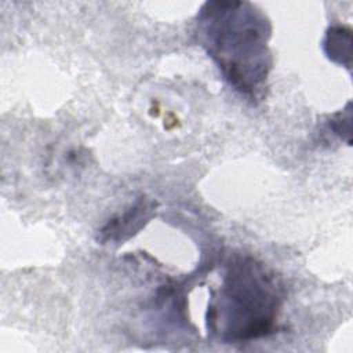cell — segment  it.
Here are the masks:
<instances>
[{
    "instance_id": "1",
    "label": "cell",
    "mask_w": 353,
    "mask_h": 353,
    "mask_svg": "<svg viewBox=\"0 0 353 353\" xmlns=\"http://www.w3.org/2000/svg\"><path fill=\"white\" fill-rule=\"evenodd\" d=\"M196 36L239 92L256 98L272 69L270 23L245 1H208L197 14Z\"/></svg>"
},
{
    "instance_id": "2",
    "label": "cell",
    "mask_w": 353,
    "mask_h": 353,
    "mask_svg": "<svg viewBox=\"0 0 353 353\" xmlns=\"http://www.w3.org/2000/svg\"><path fill=\"white\" fill-rule=\"evenodd\" d=\"M280 290L272 274L252 258L233 261L212 295L207 312L208 330L225 343L266 336L274 330Z\"/></svg>"
},
{
    "instance_id": "3",
    "label": "cell",
    "mask_w": 353,
    "mask_h": 353,
    "mask_svg": "<svg viewBox=\"0 0 353 353\" xmlns=\"http://www.w3.org/2000/svg\"><path fill=\"white\" fill-rule=\"evenodd\" d=\"M156 203L145 196H141L124 212L117 214L103 225L98 233V241L120 243L138 233L153 216Z\"/></svg>"
},
{
    "instance_id": "4",
    "label": "cell",
    "mask_w": 353,
    "mask_h": 353,
    "mask_svg": "<svg viewBox=\"0 0 353 353\" xmlns=\"http://www.w3.org/2000/svg\"><path fill=\"white\" fill-rule=\"evenodd\" d=\"M324 51L330 59L341 65H350V30L341 26L331 28L324 40Z\"/></svg>"
}]
</instances>
